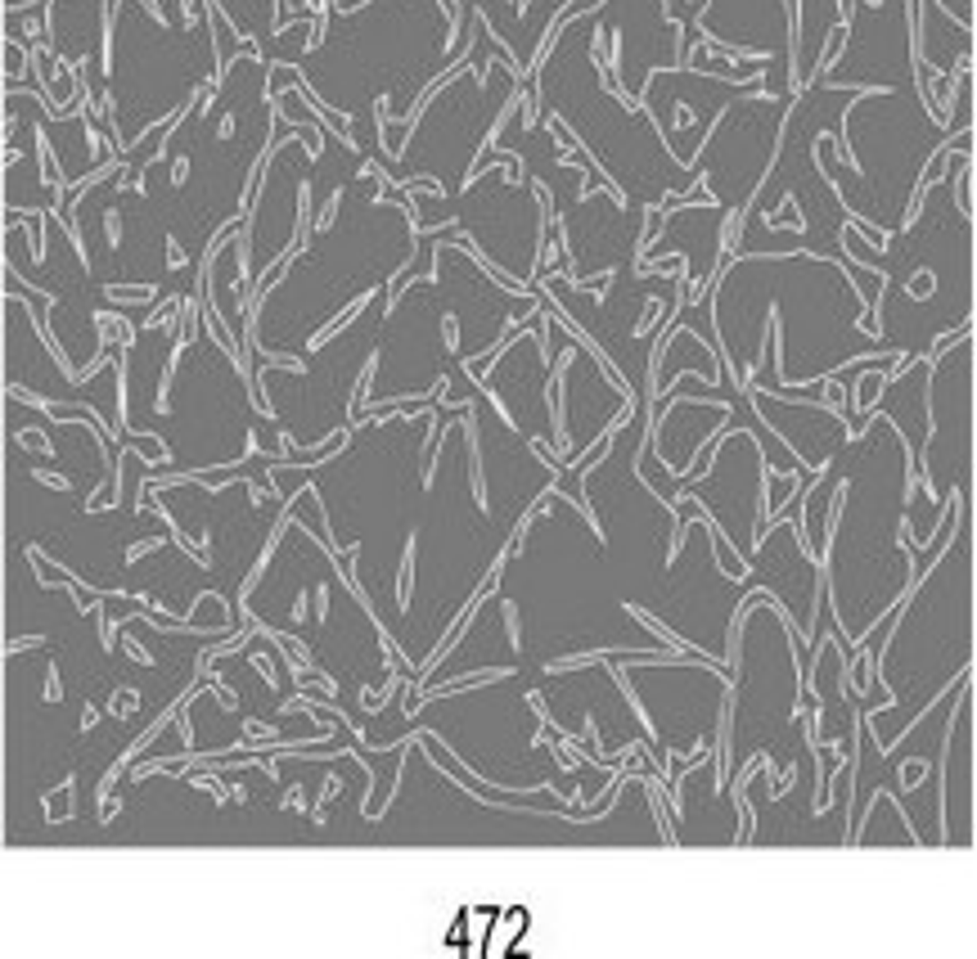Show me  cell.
Masks as SVG:
<instances>
[{"label":"cell","instance_id":"3","mask_svg":"<svg viewBox=\"0 0 977 959\" xmlns=\"http://www.w3.org/2000/svg\"><path fill=\"white\" fill-rule=\"evenodd\" d=\"M595 19L599 28H608L613 41L617 86L640 100L649 63H676V28L662 14V0H608L604 10H595Z\"/></svg>","mask_w":977,"mask_h":959},{"label":"cell","instance_id":"7","mask_svg":"<svg viewBox=\"0 0 977 959\" xmlns=\"http://www.w3.org/2000/svg\"><path fill=\"white\" fill-rule=\"evenodd\" d=\"M235 19V28H248L252 36H270V0H217Z\"/></svg>","mask_w":977,"mask_h":959},{"label":"cell","instance_id":"8","mask_svg":"<svg viewBox=\"0 0 977 959\" xmlns=\"http://www.w3.org/2000/svg\"><path fill=\"white\" fill-rule=\"evenodd\" d=\"M5 5H10V10H19V5H28V0H5Z\"/></svg>","mask_w":977,"mask_h":959},{"label":"cell","instance_id":"4","mask_svg":"<svg viewBox=\"0 0 977 959\" xmlns=\"http://www.w3.org/2000/svg\"><path fill=\"white\" fill-rule=\"evenodd\" d=\"M703 32L739 50L771 54V95L789 100V14L784 0H712Z\"/></svg>","mask_w":977,"mask_h":959},{"label":"cell","instance_id":"1","mask_svg":"<svg viewBox=\"0 0 977 959\" xmlns=\"http://www.w3.org/2000/svg\"><path fill=\"white\" fill-rule=\"evenodd\" d=\"M509 95H514V73L501 59L468 63L464 73L433 100L424 126H414L410 145L396 163V180H410L414 172H433L455 194V185L473 167L482 131L496 122L501 100H509Z\"/></svg>","mask_w":977,"mask_h":959},{"label":"cell","instance_id":"5","mask_svg":"<svg viewBox=\"0 0 977 959\" xmlns=\"http://www.w3.org/2000/svg\"><path fill=\"white\" fill-rule=\"evenodd\" d=\"M725 217H730V212L721 208V203H717V208H685V212L671 217L662 244L653 248V252H662V248H680V252H689V284H693V293L708 284L712 266H717V244H721V226H725Z\"/></svg>","mask_w":977,"mask_h":959},{"label":"cell","instance_id":"2","mask_svg":"<svg viewBox=\"0 0 977 959\" xmlns=\"http://www.w3.org/2000/svg\"><path fill=\"white\" fill-rule=\"evenodd\" d=\"M780 95H761V100H739L712 131V140H703V163L689 176H708V189L717 194V203L725 212H739L743 203L757 194V185L771 172V149L780 135V117H784Z\"/></svg>","mask_w":977,"mask_h":959},{"label":"cell","instance_id":"6","mask_svg":"<svg viewBox=\"0 0 977 959\" xmlns=\"http://www.w3.org/2000/svg\"><path fill=\"white\" fill-rule=\"evenodd\" d=\"M919 45H924V59L941 73H959V59H968V23H955L937 10V0H919Z\"/></svg>","mask_w":977,"mask_h":959}]
</instances>
